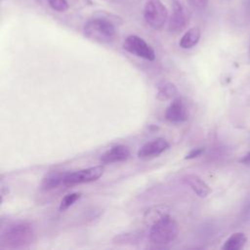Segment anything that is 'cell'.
I'll use <instances>...</instances> for the list:
<instances>
[{
	"instance_id": "obj_1",
	"label": "cell",
	"mask_w": 250,
	"mask_h": 250,
	"mask_svg": "<svg viewBox=\"0 0 250 250\" xmlns=\"http://www.w3.org/2000/svg\"><path fill=\"white\" fill-rule=\"evenodd\" d=\"M33 226L28 222H16L7 226L0 236L2 248L18 249L28 246L34 240Z\"/></svg>"
},
{
	"instance_id": "obj_2",
	"label": "cell",
	"mask_w": 250,
	"mask_h": 250,
	"mask_svg": "<svg viewBox=\"0 0 250 250\" xmlns=\"http://www.w3.org/2000/svg\"><path fill=\"white\" fill-rule=\"evenodd\" d=\"M84 34L91 40L99 43H110L116 34L111 21L104 18H94L84 24Z\"/></svg>"
},
{
	"instance_id": "obj_3",
	"label": "cell",
	"mask_w": 250,
	"mask_h": 250,
	"mask_svg": "<svg viewBox=\"0 0 250 250\" xmlns=\"http://www.w3.org/2000/svg\"><path fill=\"white\" fill-rule=\"evenodd\" d=\"M179 227L176 221L169 215H164L155 221L149 229V239L155 244H168L178 235Z\"/></svg>"
},
{
	"instance_id": "obj_4",
	"label": "cell",
	"mask_w": 250,
	"mask_h": 250,
	"mask_svg": "<svg viewBox=\"0 0 250 250\" xmlns=\"http://www.w3.org/2000/svg\"><path fill=\"white\" fill-rule=\"evenodd\" d=\"M146 22L153 29H161L168 20V10L160 0H147L144 7Z\"/></svg>"
},
{
	"instance_id": "obj_5",
	"label": "cell",
	"mask_w": 250,
	"mask_h": 250,
	"mask_svg": "<svg viewBox=\"0 0 250 250\" xmlns=\"http://www.w3.org/2000/svg\"><path fill=\"white\" fill-rule=\"evenodd\" d=\"M104 171V168L102 165H98L74 172H66L63 179V185L74 186L77 184H84L97 181L100 177H102Z\"/></svg>"
},
{
	"instance_id": "obj_6",
	"label": "cell",
	"mask_w": 250,
	"mask_h": 250,
	"mask_svg": "<svg viewBox=\"0 0 250 250\" xmlns=\"http://www.w3.org/2000/svg\"><path fill=\"white\" fill-rule=\"evenodd\" d=\"M123 49L130 54L147 61H154L155 53L152 47L137 35H129L123 42Z\"/></svg>"
},
{
	"instance_id": "obj_7",
	"label": "cell",
	"mask_w": 250,
	"mask_h": 250,
	"mask_svg": "<svg viewBox=\"0 0 250 250\" xmlns=\"http://www.w3.org/2000/svg\"><path fill=\"white\" fill-rule=\"evenodd\" d=\"M188 24V16L182 5L178 0L173 1L172 14L168 21V29L171 32L177 33L181 32Z\"/></svg>"
},
{
	"instance_id": "obj_8",
	"label": "cell",
	"mask_w": 250,
	"mask_h": 250,
	"mask_svg": "<svg viewBox=\"0 0 250 250\" xmlns=\"http://www.w3.org/2000/svg\"><path fill=\"white\" fill-rule=\"evenodd\" d=\"M165 118L174 124L183 123L188 120V112L186 104L181 99H175L166 108Z\"/></svg>"
},
{
	"instance_id": "obj_9",
	"label": "cell",
	"mask_w": 250,
	"mask_h": 250,
	"mask_svg": "<svg viewBox=\"0 0 250 250\" xmlns=\"http://www.w3.org/2000/svg\"><path fill=\"white\" fill-rule=\"evenodd\" d=\"M169 147V143L163 138H157L146 143L138 151V156L141 158H150L161 154Z\"/></svg>"
},
{
	"instance_id": "obj_10",
	"label": "cell",
	"mask_w": 250,
	"mask_h": 250,
	"mask_svg": "<svg viewBox=\"0 0 250 250\" xmlns=\"http://www.w3.org/2000/svg\"><path fill=\"white\" fill-rule=\"evenodd\" d=\"M130 156V149L128 146L124 145H117L101 155V162L104 164H110L116 162H122L129 158Z\"/></svg>"
},
{
	"instance_id": "obj_11",
	"label": "cell",
	"mask_w": 250,
	"mask_h": 250,
	"mask_svg": "<svg viewBox=\"0 0 250 250\" xmlns=\"http://www.w3.org/2000/svg\"><path fill=\"white\" fill-rule=\"evenodd\" d=\"M184 181L190 187L197 196L204 198L211 193V188L197 175L188 174L184 177Z\"/></svg>"
},
{
	"instance_id": "obj_12",
	"label": "cell",
	"mask_w": 250,
	"mask_h": 250,
	"mask_svg": "<svg viewBox=\"0 0 250 250\" xmlns=\"http://www.w3.org/2000/svg\"><path fill=\"white\" fill-rule=\"evenodd\" d=\"M66 172L51 171L47 173L41 181V188L44 190H50L63 185V179Z\"/></svg>"
},
{
	"instance_id": "obj_13",
	"label": "cell",
	"mask_w": 250,
	"mask_h": 250,
	"mask_svg": "<svg viewBox=\"0 0 250 250\" xmlns=\"http://www.w3.org/2000/svg\"><path fill=\"white\" fill-rule=\"evenodd\" d=\"M247 242V236L244 232H234L232 233L224 243L222 249L224 250H240Z\"/></svg>"
},
{
	"instance_id": "obj_14",
	"label": "cell",
	"mask_w": 250,
	"mask_h": 250,
	"mask_svg": "<svg viewBox=\"0 0 250 250\" xmlns=\"http://www.w3.org/2000/svg\"><path fill=\"white\" fill-rule=\"evenodd\" d=\"M200 39V29L198 27H191L180 39L179 45L183 49H190L195 46Z\"/></svg>"
},
{
	"instance_id": "obj_15",
	"label": "cell",
	"mask_w": 250,
	"mask_h": 250,
	"mask_svg": "<svg viewBox=\"0 0 250 250\" xmlns=\"http://www.w3.org/2000/svg\"><path fill=\"white\" fill-rule=\"evenodd\" d=\"M178 90L174 83L172 82H164L163 84L158 86V91L156 94V98L159 101H166L173 98L177 94Z\"/></svg>"
},
{
	"instance_id": "obj_16",
	"label": "cell",
	"mask_w": 250,
	"mask_h": 250,
	"mask_svg": "<svg viewBox=\"0 0 250 250\" xmlns=\"http://www.w3.org/2000/svg\"><path fill=\"white\" fill-rule=\"evenodd\" d=\"M81 197V194L79 192H72V193H68L66 194L60 203V210L61 211H65L66 209H68L71 205H73L79 198Z\"/></svg>"
},
{
	"instance_id": "obj_17",
	"label": "cell",
	"mask_w": 250,
	"mask_h": 250,
	"mask_svg": "<svg viewBox=\"0 0 250 250\" xmlns=\"http://www.w3.org/2000/svg\"><path fill=\"white\" fill-rule=\"evenodd\" d=\"M50 7L59 13L65 12L68 9L67 0H47Z\"/></svg>"
},
{
	"instance_id": "obj_18",
	"label": "cell",
	"mask_w": 250,
	"mask_h": 250,
	"mask_svg": "<svg viewBox=\"0 0 250 250\" xmlns=\"http://www.w3.org/2000/svg\"><path fill=\"white\" fill-rule=\"evenodd\" d=\"M136 240H137V234H135V233L118 234L113 238V242L118 243V244H125L128 242H134Z\"/></svg>"
},
{
	"instance_id": "obj_19",
	"label": "cell",
	"mask_w": 250,
	"mask_h": 250,
	"mask_svg": "<svg viewBox=\"0 0 250 250\" xmlns=\"http://www.w3.org/2000/svg\"><path fill=\"white\" fill-rule=\"evenodd\" d=\"M187 2L189 6L197 10L204 9L208 4V0H187Z\"/></svg>"
},
{
	"instance_id": "obj_20",
	"label": "cell",
	"mask_w": 250,
	"mask_h": 250,
	"mask_svg": "<svg viewBox=\"0 0 250 250\" xmlns=\"http://www.w3.org/2000/svg\"><path fill=\"white\" fill-rule=\"evenodd\" d=\"M203 152H204V147H196V148L191 149V150L185 156V158H186V159H192V158H195V157L200 156Z\"/></svg>"
},
{
	"instance_id": "obj_21",
	"label": "cell",
	"mask_w": 250,
	"mask_h": 250,
	"mask_svg": "<svg viewBox=\"0 0 250 250\" xmlns=\"http://www.w3.org/2000/svg\"><path fill=\"white\" fill-rule=\"evenodd\" d=\"M239 162L243 163V164H247V165H250V151L248 153H246L240 160Z\"/></svg>"
}]
</instances>
